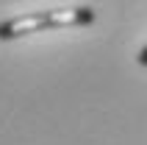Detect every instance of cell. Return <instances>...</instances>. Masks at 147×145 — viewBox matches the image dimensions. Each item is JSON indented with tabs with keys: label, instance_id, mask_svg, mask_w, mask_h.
<instances>
[{
	"label": "cell",
	"instance_id": "obj_1",
	"mask_svg": "<svg viewBox=\"0 0 147 145\" xmlns=\"http://www.w3.org/2000/svg\"><path fill=\"white\" fill-rule=\"evenodd\" d=\"M45 28H50L47 11H31V14H20L0 23V39H20L25 34H36Z\"/></svg>",
	"mask_w": 147,
	"mask_h": 145
},
{
	"label": "cell",
	"instance_id": "obj_2",
	"mask_svg": "<svg viewBox=\"0 0 147 145\" xmlns=\"http://www.w3.org/2000/svg\"><path fill=\"white\" fill-rule=\"evenodd\" d=\"M97 11L89 6H78V8H56V11H47L50 28H67V25H89L94 23Z\"/></svg>",
	"mask_w": 147,
	"mask_h": 145
},
{
	"label": "cell",
	"instance_id": "obj_3",
	"mask_svg": "<svg viewBox=\"0 0 147 145\" xmlns=\"http://www.w3.org/2000/svg\"><path fill=\"white\" fill-rule=\"evenodd\" d=\"M136 59H139V64H142V67H147V45L139 50V56H136Z\"/></svg>",
	"mask_w": 147,
	"mask_h": 145
}]
</instances>
